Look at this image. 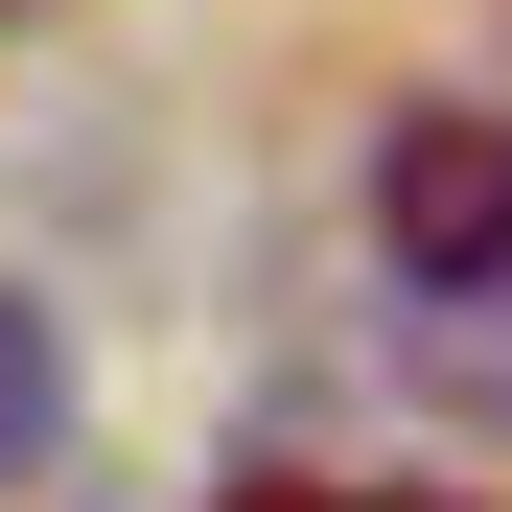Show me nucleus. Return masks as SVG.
<instances>
[{
	"instance_id": "nucleus-3",
	"label": "nucleus",
	"mask_w": 512,
	"mask_h": 512,
	"mask_svg": "<svg viewBox=\"0 0 512 512\" xmlns=\"http://www.w3.org/2000/svg\"><path fill=\"white\" fill-rule=\"evenodd\" d=\"M233 512H466V489H233Z\"/></svg>"
},
{
	"instance_id": "nucleus-2",
	"label": "nucleus",
	"mask_w": 512,
	"mask_h": 512,
	"mask_svg": "<svg viewBox=\"0 0 512 512\" xmlns=\"http://www.w3.org/2000/svg\"><path fill=\"white\" fill-rule=\"evenodd\" d=\"M47 466H70V326L0 280V489H47Z\"/></svg>"
},
{
	"instance_id": "nucleus-1",
	"label": "nucleus",
	"mask_w": 512,
	"mask_h": 512,
	"mask_svg": "<svg viewBox=\"0 0 512 512\" xmlns=\"http://www.w3.org/2000/svg\"><path fill=\"white\" fill-rule=\"evenodd\" d=\"M373 256L396 280H512V94L373 117Z\"/></svg>"
},
{
	"instance_id": "nucleus-4",
	"label": "nucleus",
	"mask_w": 512,
	"mask_h": 512,
	"mask_svg": "<svg viewBox=\"0 0 512 512\" xmlns=\"http://www.w3.org/2000/svg\"><path fill=\"white\" fill-rule=\"evenodd\" d=\"M0 24H24V0H0Z\"/></svg>"
}]
</instances>
